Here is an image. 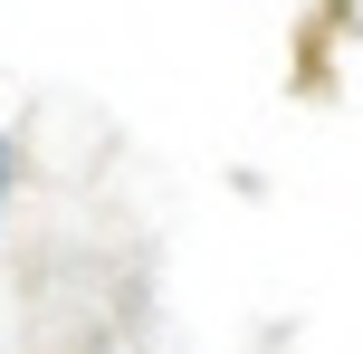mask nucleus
Listing matches in <instances>:
<instances>
[{"label":"nucleus","mask_w":363,"mask_h":354,"mask_svg":"<svg viewBox=\"0 0 363 354\" xmlns=\"http://www.w3.org/2000/svg\"><path fill=\"white\" fill-rule=\"evenodd\" d=\"M0 192H10V163H0Z\"/></svg>","instance_id":"1"}]
</instances>
